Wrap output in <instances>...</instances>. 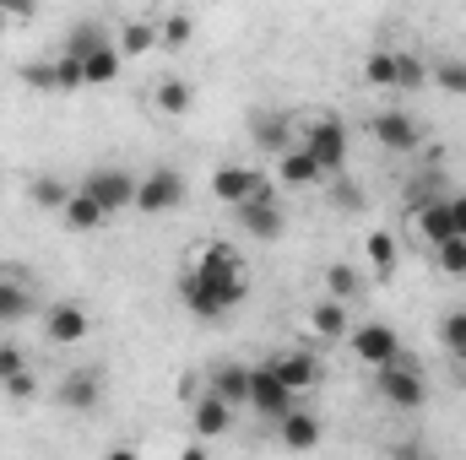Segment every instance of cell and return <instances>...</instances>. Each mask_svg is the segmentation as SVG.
I'll return each instance as SVG.
<instances>
[{"label":"cell","mask_w":466,"mask_h":460,"mask_svg":"<svg viewBox=\"0 0 466 460\" xmlns=\"http://www.w3.org/2000/svg\"><path fill=\"white\" fill-rule=\"evenodd\" d=\"M244 293H249L244 260L233 255V244H223V238H212V244L201 249V260L179 276V304H185L196 320H223V315H233V309L244 304Z\"/></svg>","instance_id":"1"},{"label":"cell","mask_w":466,"mask_h":460,"mask_svg":"<svg viewBox=\"0 0 466 460\" xmlns=\"http://www.w3.org/2000/svg\"><path fill=\"white\" fill-rule=\"evenodd\" d=\"M374 385H380V395L396 406V412H418L423 401H429V385H423V368L412 363V357H390V363H380V374H374Z\"/></svg>","instance_id":"2"},{"label":"cell","mask_w":466,"mask_h":460,"mask_svg":"<svg viewBox=\"0 0 466 460\" xmlns=\"http://www.w3.org/2000/svg\"><path fill=\"white\" fill-rule=\"evenodd\" d=\"M304 152L320 163V174L331 179V174H342L348 168V125L337 115H320L309 125V135H304Z\"/></svg>","instance_id":"3"},{"label":"cell","mask_w":466,"mask_h":460,"mask_svg":"<svg viewBox=\"0 0 466 460\" xmlns=\"http://www.w3.org/2000/svg\"><path fill=\"white\" fill-rule=\"evenodd\" d=\"M233 223L249 233V238H282L288 228V217H282V206H277V190H271V179L249 195V201H238L233 206Z\"/></svg>","instance_id":"4"},{"label":"cell","mask_w":466,"mask_h":460,"mask_svg":"<svg viewBox=\"0 0 466 460\" xmlns=\"http://www.w3.org/2000/svg\"><path fill=\"white\" fill-rule=\"evenodd\" d=\"M179 201H185V174H174V168H147V174L136 179V212L163 217V212H174Z\"/></svg>","instance_id":"5"},{"label":"cell","mask_w":466,"mask_h":460,"mask_svg":"<svg viewBox=\"0 0 466 460\" xmlns=\"http://www.w3.org/2000/svg\"><path fill=\"white\" fill-rule=\"evenodd\" d=\"M293 395H299V390H293V385L271 368V357L249 368V406H255L260 417H282V412L293 406Z\"/></svg>","instance_id":"6"},{"label":"cell","mask_w":466,"mask_h":460,"mask_svg":"<svg viewBox=\"0 0 466 460\" xmlns=\"http://www.w3.org/2000/svg\"><path fill=\"white\" fill-rule=\"evenodd\" d=\"M374 141L385 146V152H396V157H412V152H423V125L407 115V109H385V115H374Z\"/></svg>","instance_id":"7"},{"label":"cell","mask_w":466,"mask_h":460,"mask_svg":"<svg viewBox=\"0 0 466 460\" xmlns=\"http://www.w3.org/2000/svg\"><path fill=\"white\" fill-rule=\"evenodd\" d=\"M109 217L115 212H125V206H136V174H125V168H93L87 174V185H82Z\"/></svg>","instance_id":"8"},{"label":"cell","mask_w":466,"mask_h":460,"mask_svg":"<svg viewBox=\"0 0 466 460\" xmlns=\"http://www.w3.org/2000/svg\"><path fill=\"white\" fill-rule=\"evenodd\" d=\"M55 395H60L66 412H93V406H104V368H71Z\"/></svg>","instance_id":"9"},{"label":"cell","mask_w":466,"mask_h":460,"mask_svg":"<svg viewBox=\"0 0 466 460\" xmlns=\"http://www.w3.org/2000/svg\"><path fill=\"white\" fill-rule=\"evenodd\" d=\"M352 352H358V363H369V368H380V363H390L396 352H401V342H396V331L390 325H358L352 331Z\"/></svg>","instance_id":"10"},{"label":"cell","mask_w":466,"mask_h":460,"mask_svg":"<svg viewBox=\"0 0 466 460\" xmlns=\"http://www.w3.org/2000/svg\"><path fill=\"white\" fill-rule=\"evenodd\" d=\"M190 423H196V434H201V439H223V434L233 428V406L218 395V390H207V395H196Z\"/></svg>","instance_id":"11"},{"label":"cell","mask_w":466,"mask_h":460,"mask_svg":"<svg viewBox=\"0 0 466 460\" xmlns=\"http://www.w3.org/2000/svg\"><path fill=\"white\" fill-rule=\"evenodd\" d=\"M277 439H282L288 450H315V445H320V417L304 412V406H288V412L277 417Z\"/></svg>","instance_id":"12"},{"label":"cell","mask_w":466,"mask_h":460,"mask_svg":"<svg viewBox=\"0 0 466 460\" xmlns=\"http://www.w3.org/2000/svg\"><path fill=\"white\" fill-rule=\"evenodd\" d=\"M249 141H255L266 157H277V152L293 146V130H288V119L271 115V109H249Z\"/></svg>","instance_id":"13"},{"label":"cell","mask_w":466,"mask_h":460,"mask_svg":"<svg viewBox=\"0 0 466 460\" xmlns=\"http://www.w3.org/2000/svg\"><path fill=\"white\" fill-rule=\"evenodd\" d=\"M44 325H49V342L55 346H71V342H82V336L93 331V320H87L82 304H55V309L44 315Z\"/></svg>","instance_id":"14"},{"label":"cell","mask_w":466,"mask_h":460,"mask_svg":"<svg viewBox=\"0 0 466 460\" xmlns=\"http://www.w3.org/2000/svg\"><path fill=\"white\" fill-rule=\"evenodd\" d=\"M76 60H82V82H87V87H109L119 76V65H125V55H119L115 38H104L98 49H87V55H76Z\"/></svg>","instance_id":"15"},{"label":"cell","mask_w":466,"mask_h":460,"mask_svg":"<svg viewBox=\"0 0 466 460\" xmlns=\"http://www.w3.org/2000/svg\"><path fill=\"white\" fill-rule=\"evenodd\" d=\"M260 185H266V174H255V168H233V163L212 174V195H218V201H228V206L249 201V195H255Z\"/></svg>","instance_id":"16"},{"label":"cell","mask_w":466,"mask_h":460,"mask_svg":"<svg viewBox=\"0 0 466 460\" xmlns=\"http://www.w3.org/2000/svg\"><path fill=\"white\" fill-rule=\"evenodd\" d=\"M412 223H418V233H423L429 244H445V238H456V217H451V190H445V195H434L429 206H418V212H412Z\"/></svg>","instance_id":"17"},{"label":"cell","mask_w":466,"mask_h":460,"mask_svg":"<svg viewBox=\"0 0 466 460\" xmlns=\"http://www.w3.org/2000/svg\"><path fill=\"white\" fill-rule=\"evenodd\" d=\"M0 390L16 395V401L33 395V374H27V357H22L16 342H0Z\"/></svg>","instance_id":"18"},{"label":"cell","mask_w":466,"mask_h":460,"mask_svg":"<svg viewBox=\"0 0 466 460\" xmlns=\"http://www.w3.org/2000/svg\"><path fill=\"white\" fill-rule=\"evenodd\" d=\"M277 174H282V185H293V190H304V185H320V179H326V174H320V163H315L304 146L277 152Z\"/></svg>","instance_id":"19"},{"label":"cell","mask_w":466,"mask_h":460,"mask_svg":"<svg viewBox=\"0 0 466 460\" xmlns=\"http://www.w3.org/2000/svg\"><path fill=\"white\" fill-rule=\"evenodd\" d=\"M212 390L228 401L233 412L249 406V363H218V368H212Z\"/></svg>","instance_id":"20"},{"label":"cell","mask_w":466,"mask_h":460,"mask_svg":"<svg viewBox=\"0 0 466 460\" xmlns=\"http://www.w3.org/2000/svg\"><path fill=\"white\" fill-rule=\"evenodd\" d=\"M60 217H66V228H71V233H93V228H104V223H109V212H104L87 190H71V201H66V212H60Z\"/></svg>","instance_id":"21"},{"label":"cell","mask_w":466,"mask_h":460,"mask_svg":"<svg viewBox=\"0 0 466 460\" xmlns=\"http://www.w3.org/2000/svg\"><path fill=\"white\" fill-rule=\"evenodd\" d=\"M271 368L293 385V390H309V385H320V363L309 357V352H277L271 357Z\"/></svg>","instance_id":"22"},{"label":"cell","mask_w":466,"mask_h":460,"mask_svg":"<svg viewBox=\"0 0 466 460\" xmlns=\"http://www.w3.org/2000/svg\"><path fill=\"white\" fill-rule=\"evenodd\" d=\"M309 325L326 336V342H337V336H348L352 325H348V304L342 298H320L315 309H309Z\"/></svg>","instance_id":"23"},{"label":"cell","mask_w":466,"mask_h":460,"mask_svg":"<svg viewBox=\"0 0 466 460\" xmlns=\"http://www.w3.org/2000/svg\"><path fill=\"white\" fill-rule=\"evenodd\" d=\"M33 315V293L11 276H0V325H22Z\"/></svg>","instance_id":"24"},{"label":"cell","mask_w":466,"mask_h":460,"mask_svg":"<svg viewBox=\"0 0 466 460\" xmlns=\"http://www.w3.org/2000/svg\"><path fill=\"white\" fill-rule=\"evenodd\" d=\"M27 195H33V206H38V212H66L71 185H66V179H55V174H38V179L27 185Z\"/></svg>","instance_id":"25"},{"label":"cell","mask_w":466,"mask_h":460,"mask_svg":"<svg viewBox=\"0 0 466 460\" xmlns=\"http://www.w3.org/2000/svg\"><path fill=\"white\" fill-rule=\"evenodd\" d=\"M190 104H196V93H190V82H179V76H168L163 87H157V109L163 115H190Z\"/></svg>","instance_id":"26"},{"label":"cell","mask_w":466,"mask_h":460,"mask_svg":"<svg viewBox=\"0 0 466 460\" xmlns=\"http://www.w3.org/2000/svg\"><path fill=\"white\" fill-rule=\"evenodd\" d=\"M363 82H369V87H396V55H390V49H374V55L363 60Z\"/></svg>","instance_id":"27"},{"label":"cell","mask_w":466,"mask_h":460,"mask_svg":"<svg viewBox=\"0 0 466 460\" xmlns=\"http://www.w3.org/2000/svg\"><path fill=\"white\" fill-rule=\"evenodd\" d=\"M326 287H331V298L348 304V298L363 293V271H358V265H331V271H326Z\"/></svg>","instance_id":"28"},{"label":"cell","mask_w":466,"mask_h":460,"mask_svg":"<svg viewBox=\"0 0 466 460\" xmlns=\"http://www.w3.org/2000/svg\"><path fill=\"white\" fill-rule=\"evenodd\" d=\"M434 195H445V179H440V168H429V174H418L412 185H407V206L418 212V206H429Z\"/></svg>","instance_id":"29"},{"label":"cell","mask_w":466,"mask_h":460,"mask_svg":"<svg viewBox=\"0 0 466 460\" xmlns=\"http://www.w3.org/2000/svg\"><path fill=\"white\" fill-rule=\"evenodd\" d=\"M369 265H374V276L396 271V238L390 233H369Z\"/></svg>","instance_id":"30"},{"label":"cell","mask_w":466,"mask_h":460,"mask_svg":"<svg viewBox=\"0 0 466 460\" xmlns=\"http://www.w3.org/2000/svg\"><path fill=\"white\" fill-rule=\"evenodd\" d=\"M152 44H163V38H157V27H152V22H130V27H125V38H119V55H147Z\"/></svg>","instance_id":"31"},{"label":"cell","mask_w":466,"mask_h":460,"mask_svg":"<svg viewBox=\"0 0 466 460\" xmlns=\"http://www.w3.org/2000/svg\"><path fill=\"white\" fill-rule=\"evenodd\" d=\"M22 82L38 87V93H60V65L55 60H33V65H22Z\"/></svg>","instance_id":"32"},{"label":"cell","mask_w":466,"mask_h":460,"mask_svg":"<svg viewBox=\"0 0 466 460\" xmlns=\"http://www.w3.org/2000/svg\"><path fill=\"white\" fill-rule=\"evenodd\" d=\"M423 82H429V65H423L418 55H396V87L412 93V87H423Z\"/></svg>","instance_id":"33"},{"label":"cell","mask_w":466,"mask_h":460,"mask_svg":"<svg viewBox=\"0 0 466 460\" xmlns=\"http://www.w3.org/2000/svg\"><path fill=\"white\" fill-rule=\"evenodd\" d=\"M434 255H440V271L466 276V238H445V244H434Z\"/></svg>","instance_id":"34"},{"label":"cell","mask_w":466,"mask_h":460,"mask_svg":"<svg viewBox=\"0 0 466 460\" xmlns=\"http://www.w3.org/2000/svg\"><path fill=\"white\" fill-rule=\"evenodd\" d=\"M157 38H163L168 49H185V44L196 38V22H190V16L179 11V16H168V22H163V33H157Z\"/></svg>","instance_id":"35"},{"label":"cell","mask_w":466,"mask_h":460,"mask_svg":"<svg viewBox=\"0 0 466 460\" xmlns=\"http://www.w3.org/2000/svg\"><path fill=\"white\" fill-rule=\"evenodd\" d=\"M434 82H440L445 93H456V98H461V93H466V60H440V65H434Z\"/></svg>","instance_id":"36"},{"label":"cell","mask_w":466,"mask_h":460,"mask_svg":"<svg viewBox=\"0 0 466 460\" xmlns=\"http://www.w3.org/2000/svg\"><path fill=\"white\" fill-rule=\"evenodd\" d=\"M440 342L451 346V352H461L466 346V309H451V315L440 320Z\"/></svg>","instance_id":"37"},{"label":"cell","mask_w":466,"mask_h":460,"mask_svg":"<svg viewBox=\"0 0 466 460\" xmlns=\"http://www.w3.org/2000/svg\"><path fill=\"white\" fill-rule=\"evenodd\" d=\"M55 65H60V93H76V87H87V82H82V60H76L71 49H66Z\"/></svg>","instance_id":"38"},{"label":"cell","mask_w":466,"mask_h":460,"mask_svg":"<svg viewBox=\"0 0 466 460\" xmlns=\"http://www.w3.org/2000/svg\"><path fill=\"white\" fill-rule=\"evenodd\" d=\"M0 11H5L11 22H27V16L38 11V0H0Z\"/></svg>","instance_id":"39"},{"label":"cell","mask_w":466,"mask_h":460,"mask_svg":"<svg viewBox=\"0 0 466 460\" xmlns=\"http://www.w3.org/2000/svg\"><path fill=\"white\" fill-rule=\"evenodd\" d=\"M451 217H456V238H466V190L451 195Z\"/></svg>","instance_id":"40"},{"label":"cell","mask_w":466,"mask_h":460,"mask_svg":"<svg viewBox=\"0 0 466 460\" xmlns=\"http://www.w3.org/2000/svg\"><path fill=\"white\" fill-rule=\"evenodd\" d=\"M5 27H11V16H5V11H0V38H5Z\"/></svg>","instance_id":"41"},{"label":"cell","mask_w":466,"mask_h":460,"mask_svg":"<svg viewBox=\"0 0 466 460\" xmlns=\"http://www.w3.org/2000/svg\"><path fill=\"white\" fill-rule=\"evenodd\" d=\"M456 357H461V368H466V346H461V352H456Z\"/></svg>","instance_id":"42"}]
</instances>
